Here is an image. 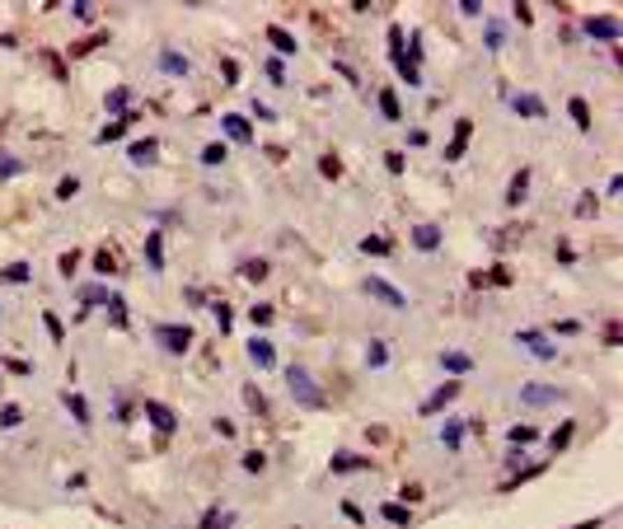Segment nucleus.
I'll return each mask as SVG.
<instances>
[{"mask_svg":"<svg viewBox=\"0 0 623 529\" xmlns=\"http://www.w3.org/2000/svg\"><path fill=\"white\" fill-rule=\"evenodd\" d=\"M155 155H159V140H155V136H145V140H136V145H131V159H136V164H150Z\"/></svg>","mask_w":623,"mask_h":529,"instance_id":"nucleus-19","label":"nucleus"},{"mask_svg":"<svg viewBox=\"0 0 623 529\" xmlns=\"http://www.w3.org/2000/svg\"><path fill=\"white\" fill-rule=\"evenodd\" d=\"M108 319H113L117 328L127 324V300H122V296H108Z\"/></svg>","mask_w":623,"mask_h":529,"instance_id":"nucleus-29","label":"nucleus"},{"mask_svg":"<svg viewBox=\"0 0 623 529\" xmlns=\"http://www.w3.org/2000/svg\"><path fill=\"white\" fill-rule=\"evenodd\" d=\"M155 338L164 342V352L183 356L187 347H192V328H187V324H159V328H155Z\"/></svg>","mask_w":623,"mask_h":529,"instance_id":"nucleus-2","label":"nucleus"},{"mask_svg":"<svg viewBox=\"0 0 623 529\" xmlns=\"http://www.w3.org/2000/svg\"><path fill=\"white\" fill-rule=\"evenodd\" d=\"M586 33H591V38H600V43H614V38H619V19L600 15V19H591V24H586Z\"/></svg>","mask_w":623,"mask_h":529,"instance_id":"nucleus-8","label":"nucleus"},{"mask_svg":"<svg viewBox=\"0 0 623 529\" xmlns=\"http://www.w3.org/2000/svg\"><path fill=\"white\" fill-rule=\"evenodd\" d=\"M389 361V347L385 342H371V365H385Z\"/></svg>","mask_w":623,"mask_h":529,"instance_id":"nucleus-43","label":"nucleus"},{"mask_svg":"<svg viewBox=\"0 0 623 529\" xmlns=\"http://www.w3.org/2000/svg\"><path fill=\"white\" fill-rule=\"evenodd\" d=\"M244 403H249L253 412H267V398H263V389H258V384H244Z\"/></svg>","mask_w":623,"mask_h":529,"instance_id":"nucleus-28","label":"nucleus"},{"mask_svg":"<svg viewBox=\"0 0 623 529\" xmlns=\"http://www.w3.org/2000/svg\"><path fill=\"white\" fill-rule=\"evenodd\" d=\"M159 66H164L169 75H187V57H178V52H164V57H159Z\"/></svg>","mask_w":623,"mask_h":529,"instance_id":"nucleus-26","label":"nucleus"},{"mask_svg":"<svg viewBox=\"0 0 623 529\" xmlns=\"http://www.w3.org/2000/svg\"><path fill=\"white\" fill-rule=\"evenodd\" d=\"M468 136H473V122H468V117H464V122H454V140L445 145V159H459V155H464Z\"/></svg>","mask_w":623,"mask_h":529,"instance_id":"nucleus-10","label":"nucleus"},{"mask_svg":"<svg viewBox=\"0 0 623 529\" xmlns=\"http://www.w3.org/2000/svg\"><path fill=\"white\" fill-rule=\"evenodd\" d=\"M202 529H230V515H220V511H206V515H202Z\"/></svg>","mask_w":623,"mask_h":529,"instance_id":"nucleus-35","label":"nucleus"},{"mask_svg":"<svg viewBox=\"0 0 623 529\" xmlns=\"http://www.w3.org/2000/svg\"><path fill=\"white\" fill-rule=\"evenodd\" d=\"M272 314H277L272 305H253V310H249V319H253V324H272Z\"/></svg>","mask_w":623,"mask_h":529,"instance_id":"nucleus-38","label":"nucleus"},{"mask_svg":"<svg viewBox=\"0 0 623 529\" xmlns=\"http://www.w3.org/2000/svg\"><path fill=\"white\" fill-rule=\"evenodd\" d=\"M361 249L366 253H389V239H361Z\"/></svg>","mask_w":623,"mask_h":529,"instance_id":"nucleus-44","label":"nucleus"},{"mask_svg":"<svg viewBox=\"0 0 623 529\" xmlns=\"http://www.w3.org/2000/svg\"><path fill=\"white\" fill-rule=\"evenodd\" d=\"M572 529H600V520H586V525H572Z\"/></svg>","mask_w":623,"mask_h":529,"instance_id":"nucleus-53","label":"nucleus"},{"mask_svg":"<svg viewBox=\"0 0 623 529\" xmlns=\"http://www.w3.org/2000/svg\"><path fill=\"white\" fill-rule=\"evenodd\" d=\"M525 192H530V169H520L511 183H506V197H501V202H506V206H520V202H525Z\"/></svg>","mask_w":623,"mask_h":529,"instance_id":"nucleus-7","label":"nucleus"},{"mask_svg":"<svg viewBox=\"0 0 623 529\" xmlns=\"http://www.w3.org/2000/svg\"><path fill=\"white\" fill-rule=\"evenodd\" d=\"M76 263H80V253H62V263L57 267H62V272H76Z\"/></svg>","mask_w":623,"mask_h":529,"instance_id":"nucleus-51","label":"nucleus"},{"mask_svg":"<svg viewBox=\"0 0 623 529\" xmlns=\"http://www.w3.org/2000/svg\"><path fill=\"white\" fill-rule=\"evenodd\" d=\"M459 436H464V426H459V421H450V426H445V431H441V440H445V445H459Z\"/></svg>","mask_w":623,"mask_h":529,"instance_id":"nucleus-37","label":"nucleus"},{"mask_svg":"<svg viewBox=\"0 0 623 529\" xmlns=\"http://www.w3.org/2000/svg\"><path fill=\"white\" fill-rule=\"evenodd\" d=\"M249 356H253V365H258V370L277 365V352H272V342H267V338H253V342H249Z\"/></svg>","mask_w":623,"mask_h":529,"instance_id":"nucleus-11","label":"nucleus"},{"mask_svg":"<svg viewBox=\"0 0 623 529\" xmlns=\"http://www.w3.org/2000/svg\"><path fill=\"white\" fill-rule=\"evenodd\" d=\"M366 464H371V459H357L352 450H338V454H333V473H357V468H366Z\"/></svg>","mask_w":623,"mask_h":529,"instance_id":"nucleus-16","label":"nucleus"},{"mask_svg":"<svg viewBox=\"0 0 623 529\" xmlns=\"http://www.w3.org/2000/svg\"><path fill=\"white\" fill-rule=\"evenodd\" d=\"M94 267H99V272H103V277H113V272H117V258H113V253H94Z\"/></svg>","mask_w":623,"mask_h":529,"instance_id":"nucleus-34","label":"nucleus"},{"mask_svg":"<svg viewBox=\"0 0 623 529\" xmlns=\"http://www.w3.org/2000/svg\"><path fill=\"white\" fill-rule=\"evenodd\" d=\"M19 421H24V407H19V403H5V407H0V426H5V431H15Z\"/></svg>","mask_w":623,"mask_h":529,"instance_id":"nucleus-25","label":"nucleus"},{"mask_svg":"<svg viewBox=\"0 0 623 529\" xmlns=\"http://www.w3.org/2000/svg\"><path fill=\"white\" fill-rule=\"evenodd\" d=\"M131 122H141L136 113H127V117H117V122H108V126H103V131H99V145H108V140H117V136H122V131H127V126H131Z\"/></svg>","mask_w":623,"mask_h":529,"instance_id":"nucleus-15","label":"nucleus"},{"mask_svg":"<svg viewBox=\"0 0 623 529\" xmlns=\"http://www.w3.org/2000/svg\"><path fill=\"white\" fill-rule=\"evenodd\" d=\"M43 324H47V333H52V338H57V342H62V319H57V314H47Z\"/></svg>","mask_w":623,"mask_h":529,"instance_id":"nucleus-49","label":"nucleus"},{"mask_svg":"<svg viewBox=\"0 0 623 529\" xmlns=\"http://www.w3.org/2000/svg\"><path fill=\"white\" fill-rule=\"evenodd\" d=\"M0 277H5V281H29V277H33V267H29V263H10L5 272H0Z\"/></svg>","mask_w":623,"mask_h":529,"instance_id":"nucleus-32","label":"nucleus"},{"mask_svg":"<svg viewBox=\"0 0 623 529\" xmlns=\"http://www.w3.org/2000/svg\"><path fill=\"white\" fill-rule=\"evenodd\" d=\"M94 47H99V38H85V43H76L71 52H76V57H85V52H94Z\"/></svg>","mask_w":623,"mask_h":529,"instance_id":"nucleus-52","label":"nucleus"},{"mask_svg":"<svg viewBox=\"0 0 623 529\" xmlns=\"http://www.w3.org/2000/svg\"><path fill=\"white\" fill-rule=\"evenodd\" d=\"M515 113H520V117H544V103L530 99V94H520V99H515Z\"/></svg>","mask_w":623,"mask_h":529,"instance_id":"nucleus-24","label":"nucleus"},{"mask_svg":"<svg viewBox=\"0 0 623 529\" xmlns=\"http://www.w3.org/2000/svg\"><path fill=\"white\" fill-rule=\"evenodd\" d=\"M413 244H417L422 253L441 249V230H436V225H417V230H413Z\"/></svg>","mask_w":623,"mask_h":529,"instance_id":"nucleus-13","label":"nucleus"},{"mask_svg":"<svg viewBox=\"0 0 623 529\" xmlns=\"http://www.w3.org/2000/svg\"><path fill=\"white\" fill-rule=\"evenodd\" d=\"M319 173H324V178H343V159L324 155V159H319Z\"/></svg>","mask_w":623,"mask_h":529,"instance_id":"nucleus-30","label":"nucleus"},{"mask_svg":"<svg viewBox=\"0 0 623 529\" xmlns=\"http://www.w3.org/2000/svg\"><path fill=\"white\" fill-rule=\"evenodd\" d=\"M385 520H389V525H403V529H408V506L389 501V506H385Z\"/></svg>","mask_w":623,"mask_h":529,"instance_id":"nucleus-33","label":"nucleus"},{"mask_svg":"<svg viewBox=\"0 0 623 529\" xmlns=\"http://www.w3.org/2000/svg\"><path fill=\"white\" fill-rule=\"evenodd\" d=\"M487 281H492V286H511V272H506V267H492V277Z\"/></svg>","mask_w":623,"mask_h":529,"instance_id":"nucleus-47","label":"nucleus"},{"mask_svg":"<svg viewBox=\"0 0 623 529\" xmlns=\"http://www.w3.org/2000/svg\"><path fill=\"white\" fill-rule=\"evenodd\" d=\"M515 338H520V342L530 347V352H534V356H539V361H553V352H558V347L548 342L544 333H534V328H525V333H515Z\"/></svg>","mask_w":623,"mask_h":529,"instance_id":"nucleus-5","label":"nucleus"},{"mask_svg":"<svg viewBox=\"0 0 623 529\" xmlns=\"http://www.w3.org/2000/svg\"><path fill=\"white\" fill-rule=\"evenodd\" d=\"M145 263H150V272L164 267V244H159V234H145Z\"/></svg>","mask_w":623,"mask_h":529,"instance_id":"nucleus-18","label":"nucleus"},{"mask_svg":"<svg viewBox=\"0 0 623 529\" xmlns=\"http://www.w3.org/2000/svg\"><path fill=\"white\" fill-rule=\"evenodd\" d=\"M76 192H80V178H62V183H57V197H62V202L76 197Z\"/></svg>","mask_w":623,"mask_h":529,"instance_id":"nucleus-39","label":"nucleus"},{"mask_svg":"<svg viewBox=\"0 0 623 529\" xmlns=\"http://www.w3.org/2000/svg\"><path fill=\"white\" fill-rule=\"evenodd\" d=\"M239 464H244V473H263V468H267V454L249 450V454H244V459H239Z\"/></svg>","mask_w":623,"mask_h":529,"instance_id":"nucleus-31","label":"nucleus"},{"mask_svg":"<svg viewBox=\"0 0 623 529\" xmlns=\"http://www.w3.org/2000/svg\"><path fill=\"white\" fill-rule=\"evenodd\" d=\"M66 407H71V417H76L80 426H89V403H85L80 393H66Z\"/></svg>","mask_w":623,"mask_h":529,"instance_id":"nucleus-23","label":"nucleus"},{"mask_svg":"<svg viewBox=\"0 0 623 529\" xmlns=\"http://www.w3.org/2000/svg\"><path fill=\"white\" fill-rule=\"evenodd\" d=\"M567 440H572V421H562V426H558V436L548 440V445H553V450H562V445H567Z\"/></svg>","mask_w":623,"mask_h":529,"instance_id":"nucleus-41","label":"nucleus"},{"mask_svg":"<svg viewBox=\"0 0 623 529\" xmlns=\"http://www.w3.org/2000/svg\"><path fill=\"white\" fill-rule=\"evenodd\" d=\"M567 113H572V122H577L581 131H591V108H586V99H572V103H567Z\"/></svg>","mask_w":623,"mask_h":529,"instance_id":"nucleus-22","label":"nucleus"},{"mask_svg":"<svg viewBox=\"0 0 623 529\" xmlns=\"http://www.w3.org/2000/svg\"><path fill=\"white\" fill-rule=\"evenodd\" d=\"M380 113H385V122H403V113H399V94H394V89H380Z\"/></svg>","mask_w":623,"mask_h":529,"instance_id":"nucleus-17","label":"nucleus"},{"mask_svg":"<svg viewBox=\"0 0 623 529\" xmlns=\"http://www.w3.org/2000/svg\"><path fill=\"white\" fill-rule=\"evenodd\" d=\"M267 43L277 47V52H296V38L281 29V24H272V29H267Z\"/></svg>","mask_w":623,"mask_h":529,"instance_id":"nucleus-21","label":"nucleus"},{"mask_svg":"<svg viewBox=\"0 0 623 529\" xmlns=\"http://www.w3.org/2000/svg\"><path fill=\"white\" fill-rule=\"evenodd\" d=\"M454 393H459V384H454V379H450V384H441V389L431 393V398H427V403H422V412H427V417H431V412H441V407L450 403Z\"/></svg>","mask_w":623,"mask_h":529,"instance_id":"nucleus-12","label":"nucleus"},{"mask_svg":"<svg viewBox=\"0 0 623 529\" xmlns=\"http://www.w3.org/2000/svg\"><path fill=\"white\" fill-rule=\"evenodd\" d=\"M71 15H76V19H85V24H89V19H94V5H89V0H76V5H71Z\"/></svg>","mask_w":623,"mask_h":529,"instance_id":"nucleus-42","label":"nucleus"},{"mask_svg":"<svg viewBox=\"0 0 623 529\" xmlns=\"http://www.w3.org/2000/svg\"><path fill=\"white\" fill-rule=\"evenodd\" d=\"M286 384H291V393H296V398H300L305 407H324V403H328V398H324V389L314 384V375L305 370V365H291V370H286Z\"/></svg>","mask_w":623,"mask_h":529,"instance_id":"nucleus-1","label":"nucleus"},{"mask_svg":"<svg viewBox=\"0 0 623 529\" xmlns=\"http://www.w3.org/2000/svg\"><path fill=\"white\" fill-rule=\"evenodd\" d=\"M145 417L155 421V426L164 431V436H169V431H178V417H173V412H169L164 403H155V398H145Z\"/></svg>","mask_w":623,"mask_h":529,"instance_id":"nucleus-6","label":"nucleus"},{"mask_svg":"<svg viewBox=\"0 0 623 529\" xmlns=\"http://www.w3.org/2000/svg\"><path fill=\"white\" fill-rule=\"evenodd\" d=\"M562 393L553 389V384H525L520 389V403H530V407H548V403H558Z\"/></svg>","mask_w":623,"mask_h":529,"instance_id":"nucleus-4","label":"nucleus"},{"mask_svg":"<svg viewBox=\"0 0 623 529\" xmlns=\"http://www.w3.org/2000/svg\"><path fill=\"white\" fill-rule=\"evenodd\" d=\"M534 440V426H511V445L520 450V445H530Z\"/></svg>","mask_w":623,"mask_h":529,"instance_id":"nucleus-36","label":"nucleus"},{"mask_svg":"<svg viewBox=\"0 0 623 529\" xmlns=\"http://www.w3.org/2000/svg\"><path fill=\"white\" fill-rule=\"evenodd\" d=\"M108 108H113V113L127 108V89H113V94H108Z\"/></svg>","mask_w":623,"mask_h":529,"instance_id":"nucleus-48","label":"nucleus"},{"mask_svg":"<svg viewBox=\"0 0 623 529\" xmlns=\"http://www.w3.org/2000/svg\"><path fill=\"white\" fill-rule=\"evenodd\" d=\"M267 272H272L267 258H244V263H239V277L244 281H267Z\"/></svg>","mask_w":623,"mask_h":529,"instance_id":"nucleus-14","label":"nucleus"},{"mask_svg":"<svg viewBox=\"0 0 623 529\" xmlns=\"http://www.w3.org/2000/svg\"><path fill=\"white\" fill-rule=\"evenodd\" d=\"M441 365H445L450 375H464L468 365H473V356H464V352H441Z\"/></svg>","mask_w":623,"mask_h":529,"instance_id":"nucleus-20","label":"nucleus"},{"mask_svg":"<svg viewBox=\"0 0 623 529\" xmlns=\"http://www.w3.org/2000/svg\"><path fill=\"white\" fill-rule=\"evenodd\" d=\"M385 169H389V173H403V155H399V150H389V155H385Z\"/></svg>","mask_w":623,"mask_h":529,"instance_id":"nucleus-46","label":"nucleus"},{"mask_svg":"<svg viewBox=\"0 0 623 529\" xmlns=\"http://www.w3.org/2000/svg\"><path fill=\"white\" fill-rule=\"evenodd\" d=\"M220 126H225V136H230V140H253V126L244 122L239 113H225V117H220Z\"/></svg>","mask_w":623,"mask_h":529,"instance_id":"nucleus-9","label":"nucleus"},{"mask_svg":"<svg viewBox=\"0 0 623 529\" xmlns=\"http://www.w3.org/2000/svg\"><path fill=\"white\" fill-rule=\"evenodd\" d=\"M267 80H272V85H286V71H281V61H267Z\"/></svg>","mask_w":623,"mask_h":529,"instance_id":"nucleus-45","label":"nucleus"},{"mask_svg":"<svg viewBox=\"0 0 623 529\" xmlns=\"http://www.w3.org/2000/svg\"><path fill=\"white\" fill-rule=\"evenodd\" d=\"M99 300H103V286H85L80 291V305H99Z\"/></svg>","mask_w":623,"mask_h":529,"instance_id":"nucleus-40","label":"nucleus"},{"mask_svg":"<svg viewBox=\"0 0 623 529\" xmlns=\"http://www.w3.org/2000/svg\"><path fill=\"white\" fill-rule=\"evenodd\" d=\"M366 296H375V300H385V305H394V310H408V300H403V291H394L385 277H366Z\"/></svg>","mask_w":623,"mask_h":529,"instance_id":"nucleus-3","label":"nucleus"},{"mask_svg":"<svg viewBox=\"0 0 623 529\" xmlns=\"http://www.w3.org/2000/svg\"><path fill=\"white\" fill-rule=\"evenodd\" d=\"M202 164H211V169H216V164H225V145H220V140L202 145Z\"/></svg>","mask_w":623,"mask_h":529,"instance_id":"nucleus-27","label":"nucleus"},{"mask_svg":"<svg viewBox=\"0 0 623 529\" xmlns=\"http://www.w3.org/2000/svg\"><path fill=\"white\" fill-rule=\"evenodd\" d=\"M413 501H422V487H417V483L403 487V506H413Z\"/></svg>","mask_w":623,"mask_h":529,"instance_id":"nucleus-50","label":"nucleus"}]
</instances>
